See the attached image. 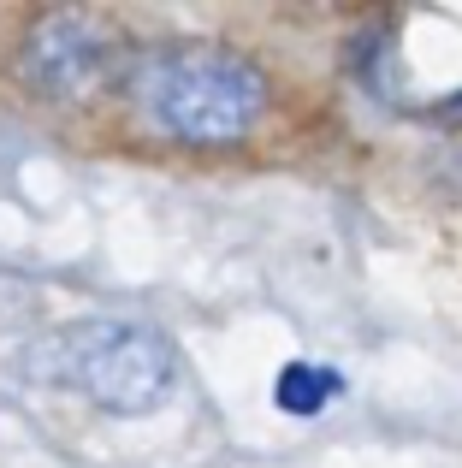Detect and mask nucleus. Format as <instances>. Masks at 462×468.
Returning a JSON list of instances; mask_svg holds the SVG:
<instances>
[{
    "instance_id": "obj_1",
    "label": "nucleus",
    "mask_w": 462,
    "mask_h": 468,
    "mask_svg": "<svg viewBox=\"0 0 462 468\" xmlns=\"http://www.w3.org/2000/svg\"><path fill=\"white\" fill-rule=\"evenodd\" d=\"M131 101L154 131L178 143H237L261 119L267 83L243 54H226L208 42H178L137 59Z\"/></svg>"
},
{
    "instance_id": "obj_2",
    "label": "nucleus",
    "mask_w": 462,
    "mask_h": 468,
    "mask_svg": "<svg viewBox=\"0 0 462 468\" xmlns=\"http://www.w3.org/2000/svg\"><path fill=\"white\" fill-rule=\"evenodd\" d=\"M42 386H66L113 415H149L173 398V350L161 332L125 320H78L24 350Z\"/></svg>"
},
{
    "instance_id": "obj_3",
    "label": "nucleus",
    "mask_w": 462,
    "mask_h": 468,
    "mask_svg": "<svg viewBox=\"0 0 462 468\" xmlns=\"http://www.w3.org/2000/svg\"><path fill=\"white\" fill-rule=\"evenodd\" d=\"M113 59H119V42L101 18H89V12H54V18H42L24 36L18 71L36 95L83 101V95H95L107 83Z\"/></svg>"
},
{
    "instance_id": "obj_4",
    "label": "nucleus",
    "mask_w": 462,
    "mask_h": 468,
    "mask_svg": "<svg viewBox=\"0 0 462 468\" xmlns=\"http://www.w3.org/2000/svg\"><path fill=\"white\" fill-rule=\"evenodd\" d=\"M332 391H338L332 367H285V379H278V403H285L290 415H314Z\"/></svg>"
}]
</instances>
